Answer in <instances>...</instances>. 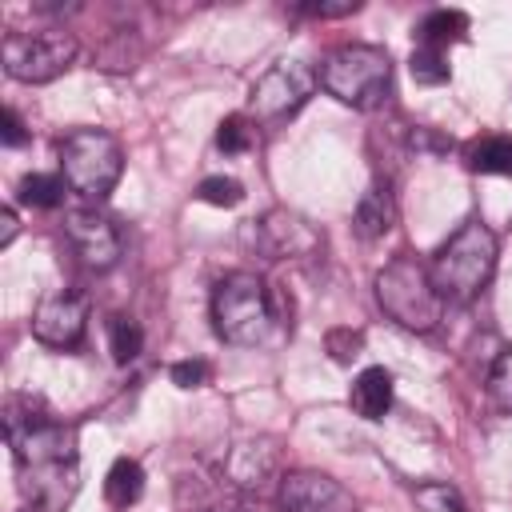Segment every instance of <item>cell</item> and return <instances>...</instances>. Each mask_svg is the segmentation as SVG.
I'll list each match as a JSON object with an SVG mask.
<instances>
[{
  "mask_svg": "<svg viewBox=\"0 0 512 512\" xmlns=\"http://www.w3.org/2000/svg\"><path fill=\"white\" fill-rule=\"evenodd\" d=\"M0 140H4V148H20V144L28 140V132H24V120H20L12 108H4V128H0Z\"/></svg>",
  "mask_w": 512,
  "mask_h": 512,
  "instance_id": "obj_26",
  "label": "cell"
},
{
  "mask_svg": "<svg viewBox=\"0 0 512 512\" xmlns=\"http://www.w3.org/2000/svg\"><path fill=\"white\" fill-rule=\"evenodd\" d=\"M320 84L348 108H380L392 88V60L376 44H344L320 64Z\"/></svg>",
  "mask_w": 512,
  "mask_h": 512,
  "instance_id": "obj_4",
  "label": "cell"
},
{
  "mask_svg": "<svg viewBox=\"0 0 512 512\" xmlns=\"http://www.w3.org/2000/svg\"><path fill=\"white\" fill-rule=\"evenodd\" d=\"M60 172L64 184L84 200H104L124 172V152L112 132L76 128L60 140Z\"/></svg>",
  "mask_w": 512,
  "mask_h": 512,
  "instance_id": "obj_5",
  "label": "cell"
},
{
  "mask_svg": "<svg viewBox=\"0 0 512 512\" xmlns=\"http://www.w3.org/2000/svg\"><path fill=\"white\" fill-rule=\"evenodd\" d=\"M360 344H364L360 332H348V328L328 332V352H332V360H340V364H348L352 356H360Z\"/></svg>",
  "mask_w": 512,
  "mask_h": 512,
  "instance_id": "obj_25",
  "label": "cell"
},
{
  "mask_svg": "<svg viewBox=\"0 0 512 512\" xmlns=\"http://www.w3.org/2000/svg\"><path fill=\"white\" fill-rule=\"evenodd\" d=\"M140 492H144V468L132 456H120L104 476V500L112 508H128L140 500Z\"/></svg>",
  "mask_w": 512,
  "mask_h": 512,
  "instance_id": "obj_14",
  "label": "cell"
},
{
  "mask_svg": "<svg viewBox=\"0 0 512 512\" xmlns=\"http://www.w3.org/2000/svg\"><path fill=\"white\" fill-rule=\"evenodd\" d=\"M272 296L256 272H228L212 288V328L224 344L256 348L272 332Z\"/></svg>",
  "mask_w": 512,
  "mask_h": 512,
  "instance_id": "obj_2",
  "label": "cell"
},
{
  "mask_svg": "<svg viewBox=\"0 0 512 512\" xmlns=\"http://www.w3.org/2000/svg\"><path fill=\"white\" fill-rule=\"evenodd\" d=\"M348 400H352V412H356V416H364V420H384L388 408H392V372L380 368V364L364 368V372L352 380Z\"/></svg>",
  "mask_w": 512,
  "mask_h": 512,
  "instance_id": "obj_12",
  "label": "cell"
},
{
  "mask_svg": "<svg viewBox=\"0 0 512 512\" xmlns=\"http://www.w3.org/2000/svg\"><path fill=\"white\" fill-rule=\"evenodd\" d=\"M392 224H396V204H392V192H388V188H380V184H372V188L360 196L356 212H352V228H356L364 240H380V236H384Z\"/></svg>",
  "mask_w": 512,
  "mask_h": 512,
  "instance_id": "obj_13",
  "label": "cell"
},
{
  "mask_svg": "<svg viewBox=\"0 0 512 512\" xmlns=\"http://www.w3.org/2000/svg\"><path fill=\"white\" fill-rule=\"evenodd\" d=\"M108 344H112V356H116L120 364H128L132 356H140L144 332H140V324L128 320V316H108Z\"/></svg>",
  "mask_w": 512,
  "mask_h": 512,
  "instance_id": "obj_19",
  "label": "cell"
},
{
  "mask_svg": "<svg viewBox=\"0 0 512 512\" xmlns=\"http://www.w3.org/2000/svg\"><path fill=\"white\" fill-rule=\"evenodd\" d=\"M4 72L20 84H48L76 60V40L64 28H40V32H8L0 44Z\"/></svg>",
  "mask_w": 512,
  "mask_h": 512,
  "instance_id": "obj_6",
  "label": "cell"
},
{
  "mask_svg": "<svg viewBox=\"0 0 512 512\" xmlns=\"http://www.w3.org/2000/svg\"><path fill=\"white\" fill-rule=\"evenodd\" d=\"M88 332V300L72 288L48 292L32 312V336L48 348H76Z\"/></svg>",
  "mask_w": 512,
  "mask_h": 512,
  "instance_id": "obj_8",
  "label": "cell"
},
{
  "mask_svg": "<svg viewBox=\"0 0 512 512\" xmlns=\"http://www.w3.org/2000/svg\"><path fill=\"white\" fill-rule=\"evenodd\" d=\"M196 196L204 204H212V208H236L244 200V184L236 176H204L200 188H196Z\"/></svg>",
  "mask_w": 512,
  "mask_h": 512,
  "instance_id": "obj_21",
  "label": "cell"
},
{
  "mask_svg": "<svg viewBox=\"0 0 512 512\" xmlns=\"http://www.w3.org/2000/svg\"><path fill=\"white\" fill-rule=\"evenodd\" d=\"M376 300L408 332H432L444 316V296L436 292L428 264H420L416 256H396L380 268Z\"/></svg>",
  "mask_w": 512,
  "mask_h": 512,
  "instance_id": "obj_3",
  "label": "cell"
},
{
  "mask_svg": "<svg viewBox=\"0 0 512 512\" xmlns=\"http://www.w3.org/2000/svg\"><path fill=\"white\" fill-rule=\"evenodd\" d=\"M252 144H256V128H252L244 116H224V120L216 124V148H220V152L236 156V152H248Z\"/></svg>",
  "mask_w": 512,
  "mask_h": 512,
  "instance_id": "obj_20",
  "label": "cell"
},
{
  "mask_svg": "<svg viewBox=\"0 0 512 512\" xmlns=\"http://www.w3.org/2000/svg\"><path fill=\"white\" fill-rule=\"evenodd\" d=\"M468 168L488 176H512V136H488L468 148Z\"/></svg>",
  "mask_w": 512,
  "mask_h": 512,
  "instance_id": "obj_16",
  "label": "cell"
},
{
  "mask_svg": "<svg viewBox=\"0 0 512 512\" xmlns=\"http://www.w3.org/2000/svg\"><path fill=\"white\" fill-rule=\"evenodd\" d=\"M464 32H468V16L460 8H436L420 20V44L440 48V52H444V44L464 40Z\"/></svg>",
  "mask_w": 512,
  "mask_h": 512,
  "instance_id": "obj_15",
  "label": "cell"
},
{
  "mask_svg": "<svg viewBox=\"0 0 512 512\" xmlns=\"http://www.w3.org/2000/svg\"><path fill=\"white\" fill-rule=\"evenodd\" d=\"M260 240H264V252L272 260H284V256H308L316 248V232L308 228V220L292 216V212H268L260 224Z\"/></svg>",
  "mask_w": 512,
  "mask_h": 512,
  "instance_id": "obj_11",
  "label": "cell"
},
{
  "mask_svg": "<svg viewBox=\"0 0 512 512\" xmlns=\"http://www.w3.org/2000/svg\"><path fill=\"white\" fill-rule=\"evenodd\" d=\"M168 376H172L176 388H204L208 384V364L204 360H176L168 368Z\"/></svg>",
  "mask_w": 512,
  "mask_h": 512,
  "instance_id": "obj_24",
  "label": "cell"
},
{
  "mask_svg": "<svg viewBox=\"0 0 512 512\" xmlns=\"http://www.w3.org/2000/svg\"><path fill=\"white\" fill-rule=\"evenodd\" d=\"M208 512H236V504L232 508H208Z\"/></svg>",
  "mask_w": 512,
  "mask_h": 512,
  "instance_id": "obj_30",
  "label": "cell"
},
{
  "mask_svg": "<svg viewBox=\"0 0 512 512\" xmlns=\"http://www.w3.org/2000/svg\"><path fill=\"white\" fill-rule=\"evenodd\" d=\"M316 80L320 76L304 60H280L268 72L256 76V84L248 92V104H252L256 120H284V116H292L308 104Z\"/></svg>",
  "mask_w": 512,
  "mask_h": 512,
  "instance_id": "obj_7",
  "label": "cell"
},
{
  "mask_svg": "<svg viewBox=\"0 0 512 512\" xmlns=\"http://www.w3.org/2000/svg\"><path fill=\"white\" fill-rule=\"evenodd\" d=\"M488 392H492L496 408L512 412V348H504L496 356V364L488 368Z\"/></svg>",
  "mask_w": 512,
  "mask_h": 512,
  "instance_id": "obj_23",
  "label": "cell"
},
{
  "mask_svg": "<svg viewBox=\"0 0 512 512\" xmlns=\"http://www.w3.org/2000/svg\"><path fill=\"white\" fill-rule=\"evenodd\" d=\"M432 272V284L444 300H456V304H468L484 292V284L492 280L496 272V236L488 224L480 220H468L464 228H456L432 256L428 264Z\"/></svg>",
  "mask_w": 512,
  "mask_h": 512,
  "instance_id": "obj_1",
  "label": "cell"
},
{
  "mask_svg": "<svg viewBox=\"0 0 512 512\" xmlns=\"http://www.w3.org/2000/svg\"><path fill=\"white\" fill-rule=\"evenodd\" d=\"M236 512H276V508H268V504H260V500H256V504H252V500H240Z\"/></svg>",
  "mask_w": 512,
  "mask_h": 512,
  "instance_id": "obj_29",
  "label": "cell"
},
{
  "mask_svg": "<svg viewBox=\"0 0 512 512\" xmlns=\"http://www.w3.org/2000/svg\"><path fill=\"white\" fill-rule=\"evenodd\" d=\"M412 500L424 508V512H468L464 496L448 484V480H424L412 488Z\"/></svg>",
  "mask_w": 512,
  "mask_h": 512,
  "instance_id": "obj_18",
  "label": "cell"
},
{
  "mask_svg": "<svg viewBox=\"0 0 512 512\" xmlns=\"http://www.w3.org/2000/svg\"><path fill=\"white\" fill-rule=\"evenodd\" d=\"M280 512H356V500L324 472H288L280 480Z\"/></svg>",
  "mask_w": 512,
  "mask_h": 512,
  "instance_id": "obj_10",
  "label": "cell"
},
{
  "mask_svg": "<svg viewBox=\"0 0 512 512\" xmlns=\"http://www.w3.org/2000/svg\"><path fill=\"white\" fill-rule=\"evenodd\" d=\"M64 232H68L76 256L88 268L104 272V268H112L120 260V232H116V224L104 212H96V208H72L64 216Z\"/></svg>",
  "mask_w": 512,
  "mask_h": 512,
  "instance_id": "obj_9",
  "label": "cell"
},
{
  "mask_svg": "<svg viewBox=\"0 0 512 512\" xmlns=\"http://www.w3.org/2000/svg\"><path fill=\"white\" fill-rule=\"evenodd\" d=\"M408 68H412V80H416V84H444V80H448L444 52H440V48H428V44H420V48L412 52Z\"/></svg>",
  "mask_w": 512,
  "mask_h": 512,
  "instance_id": "obj_22",
  "label": "cell"
},
{
  "mask_svg": "<svg viewBox=\"0 0 512 512\" xmlns=\"http://www.w3.org/2000/svg\"><path fill=\"white\" fill-rule=\"evenodd\" d=\"M16 196L28 208H56L64 200V180L60 176H48V172H28L16 184Z\"/></svg>",
  "mask_w": 512,
  "mask_h": 512,
  "instance_id": "obj_17",
  "label": "cell"
},
{
  "mask_svg": "<svg viewBox=\"0 0 512 512\" xmlns=\"http://www.w3.org/2000/svg\"><path fill=\"white\" fill-rule=\"evenodd\" d=\"M360 4L356 0H340V4H300V12H308V16H348V12H356Z\"/></svg>",
  "mask_w": 512,
  "mask_h": 512,
  "instance_id": "obj_27",
  "label": "cell"
},
{
  "mask_svg": "<svg viewBox=\"0 0 512 512\" xmlns=\"http://www.w3.org/2000/svg\"><path fill=\"white\" fill-rule=\"evenodd\" d=\"M16 228H20V224H16V212L4 208V212H0V248H8V244L16 240Z\"/></svg>",
  "mask_w": 512,
  "mask_h": 512,
  "instance_id": "obj_28",
  "label": "cell"
}]
</instances>
